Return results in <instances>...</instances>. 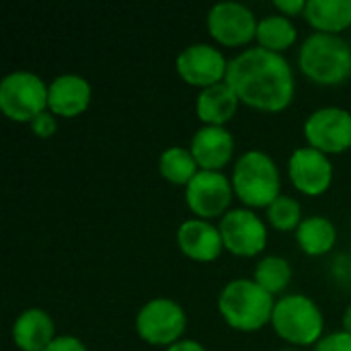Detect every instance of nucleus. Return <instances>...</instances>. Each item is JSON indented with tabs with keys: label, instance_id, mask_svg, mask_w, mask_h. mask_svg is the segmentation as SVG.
I'll return each mask as SVG.
<instances>
[{
	"label": "nucleus",
	"instance_id": "f257e3e1",
	"mask_svg": "<svg viewBox=\"0 0 351 351\" xmlns=\"http://www.w3.org/2000/svg\"><path fill=\"white\" fill-rule=\"evenodd\" d=\"M239 101L263 109L282 111L294 97V72L290 62L261 45L249 47L228 62L224 80Z\"/></svg>",
	"mask_w": 351,
	"mask_h": 351
},
{
	"label": "nucleus",
	"instance_id": "f03ea898",
	"mask_svg": "<svg viewBox=\"0 0 351 351\" xmlns=\"http://www.w3.org/2000/svg\"><path fill=\"white\" fill-rule=\"evenodd\" d=\"M300 70L319 84H341L351 76V47L337 33H311L298 51Z\"/></svg>",
	"mask_w": 351,
	"mask_h": 351
},
{
	"label": "nucleus",
	"instance_id": "7ed1b4c3",
	"mask_svg": "<svg viewBox=\"0 0 351 351\" xmlns=\"http://www.w3.org/2000/svg\"><path fill=\"white\" fill-rule=\"evenodd\" d=\"M218 308L232 329L257 331L271 321L276 302L274 294L261 288L255 280L239 278L222 288L218 296Z\"/></svg>",
	"mask_w": 351,
	"mask_h": 351
},
{
	"label": "nucleus",
	"instance_id": "20e7f679",
	"mask_svg": "<svg viewBox=\"0 0 351 351\" xmlns=\"http://www.w3.org/2000/svg\"><path fill=\"white\" fill-rule=\"evenodd\" d=\"M280 171L263 150H247L232 169V189L251 208L271 206L280 197Z\"/></svg>",
	"mask_w": 351,
	"mask_h": 351
},
{
	"label": "nucleus",
	"instance_id": "39448f33",
	"mask_svg": "<svg viewBox=\"0 0 351 351\" xmlns=\"http://www.w3.org/2000/svg\"><path fill=\"white\" fill-rule=\"evenodd\" d=\"M271 325L282 339L294 346H317L323 339L321 333L325 321L313 298L304 294H288L276 302Z\"/></svg>",
	"mask_w": 351,
	"mask_h": 351
},
{
	"label": "nucleus",
	"instance_id": "423d86ee",
	"mask_svg": "<svg viewBox=\"0 0 351 351\" xmlns=\"http://www.w3.org/2000/svg\"><path fill=\"white\" fill-rule=\"evenodd\" d=\"M49 86L29 70H14L0 80V109L12 121H33L47 111Z\"/></svg>",
	"mask_w": 351,
	"mask_h": 351
},
{
	"label": "nucleus",
	"instance_id": "0eeeda50",
	"mask_svg": "<svg viewBox=\"0 0 351 351\" xmlns=\"http://www.w3.org/2000/svg\"><path fill=\"white\" fill-rule=\"evenodd\" d=\"M185 325H187V317L183 306L171 298L148 300L136 317L138 335L152 346L169 348L177 343L185 331Z\"/></svg>",
	"mask_w": 351,
	"mask_h": 351
},
{
	"label": "nucleus",
	"instance_id": "6e6552de",
	"mask_svg": "<svg viewBox=\"0 0 351 351\" xmlns=\"http://www.w3.org/2000/svg\"><path fill=\"white\" fill-rule=\"evenodd\" d=\"M304 136L308 146L337 154L351 148V113L341 107H321L304 121Z\"/></svg>",
	"mask_w": 351,
	"mask_h": 351
},
{
	"label": "nucleus",
	"instance_id": "1a4fd4ad",
	"mask_svg": "<svg viewBox=\"0 0 351 351\" xmlns=\"http://www.w3.org/2000/svg\"><path fill=\"white\" fill-rule=\"evenodd\" d=\"M232 191V181L222 171L199 169L185 187V199L202 220H210L228 212Z\"/></svg>",
	"mask_w": 351,
	"mask_h": 351
},
{
	"label": "nucleus",
	"instance_id": "9d476101",
	"mask_svg": "<svg viewBox=\"0 0 351 351\" xmlns=\"http://www.w3.org/2000/svg\"><path fill=\"white\" fill-rule=\"evenodd\" d=\"M220 234L224 247L241 257H253L265 249L267 228L263 220L247 208H232L220 220Z\"/></svg>",
	"mask_w": 351,
	"mask_h": 351
},
{
	"label": "nucleus",
	"instance_id": "9b49d317",
	"mask_svg": "<svg viewBox=\"0 0 351 351\" xmlns=\"http://www.w3.org/2000/svg\"><path fill=\"white\" fill-rule=\"evenodd\" d=\"M259 21L253 10L234 0L218 2L208 12V31L210 35L224 45H243L257 35Z\"/></svg>",
	"mask_w": 351,
	"mask_h": 351
},
{
	"label": "nucleus",
	"instance_id": "f8f14e48",
	"mask_svg": "<svg viewBox=\"0 0 351 351\" xmlns=\"http://www.w3.org/2000/svg\"><path fill=\"white\" fill-rule=\"evenodd\" d=\"M177 72L179 76L191 86H214L226 80L228 60L220 49L208 43H193L187 45L177 56Z\"/></svg>",
	"mask_w": 351,
	"mask_h": 351
},
{
	"label": "nucleus",
	"instance_id": "ddd939ff",
	"mask_svg": "<svg viewBox=\"0 0 351 351\" xmlns=\"http://www.w3.org/2000/svg\"><path fill=\"white\" fill-rule=\"evenodd\" d=\"M288 173L294 187L306 195H321L333 179V165L325 152L304 146L296 148L288 160Z\"/></svg>",
	"mask_w": 351,
	"mask_h": 351
},
{
	"label": "nucleus",
	"instance_id": "4468645a",
	"mask_svg": "<svg viewBox=\"0 0 351 351\" xmlns=\"http://www.w3.org/2000/svg\"><path fill=\"white\" fill-rule=\"evenodd\" d=\"M189 150L204 171H220L232 158L234 138L224 125H204L193 134Z\"/></svg>",
	"mask_w": 351,
	"mask_h": 351
},
{
	"label": "nucleus",
	"instance_id": "2eb2a0df",
	"mask_svg": "<svg viewBox=\"0 0 351 351\" xmlns=\"http://www.w3.org/2000/svg\"><path fill=\"white\" fill-rule=\"evenodd\" d=\"M90 84L80 74H60L49 82L47 109L53 115L76 117L90 103Z\"/></svg>",
	"mask_w": 351,
	"mask_h": 351
},
{
	"label": "nucleus",
	"instance_id": "dca6fc26",
	"mask_svg": "<svg viewBox=\"0 0 351 351\" xmlns=\"http://www.w3.org/2000/svg\"><path fill=\"white\" fill-rule=\"evenodd\" d=\"M177 243L187 257L197 261H214L224 249L220 228L202 218L185 220L177 230Z\"/></svg>",
	"mask_w": 351,
	"mask_h": 351
},
{
	"label": "nucleus",
	"instance_id": "f3484780",
	"mask_svg": "<svg viewBox=\"0 0 351 351\" xmlns=\"http://www.w3.org/2000/svg\"><path fill=\"white\" fill-rule=\"evenodd\" d=\"M53 321L41 308L23 311L12 325V341L23 351H43L56 339Z\"/></svg>",
	"mask_w": 351,
	"mask_h": 351
},
{
	"label": "nucleus",
	"instance_id": "a211bd4d",
	"mask_svg": "<svg viewBox=\"0 0 351 351\" xmlns=\"http://www.w3.org/2000/svg\"><path fill=\"white\" fill-rule=\"evenodd\" d=\"M237 107H239V97L226 82L202 88L195 103L197 117L206 125H224L228 119H232Z\"/></svg>",
	"mask_w": 351,
	"mask_h": 351
},
{
	"label": "nucleus",
	"instance_id": "6ab92c4d",
	"mask_svg": "<svg viewBox=\"0 0 351 351\" xmlns=\"http://www.w3.org/2000/svg\"><path fill=\"white\" fill-rule=\"evenodd\" d=\"M304 19L323 33H337L351 25V0H306Z\"/></svg>",
	"mask_w": 351,
	"mask_h": 351
},
{
	"label": "nucleus",
	"instance_id": "aec40b11",
	"mask_svg": "<svg viewBox=\"0 0 351 351\" xmlns=\"http://www.w3.org/2000/svg\"><path fill=\"white\" fill-rule=\"evenodd\" d=\"M296 239H298V245L302 247L304 253L323 255L335 245L337 230H335V226H333V222L329 218H325V216H308L296 228Z\"/></svg>",
	"mask_w": 351,
	"mask_h": 351
},
{
	"label": "nucleus",
	"instance_id": "412c9836",
	"mask_svg": "<svg viewBox=\"0 0 351 351\" xmlns=\"http://www.w3.org/2000/svg\"><path fill=\"white\" fill-rule=\"evenodd\" d=\"M296 25L292 23L290 16L286 14H267L259 21L257 25V41L261 47L271 49V51H282L288 49L296 41Z\"/></svg>",
	"mask_w": 351,
	"mask_h": 351
},
{
	"label": "nucleus",
	"instance_id": "4be33fe9",
	"mask_svg": "<svg viewBox=\"0 0 351 351\" xmlns=\"http://www.w3.org/2000/svg\"><path fill=\"white\" fill-rule=\"evenodd\" d=\"M197 162L191 154V150L179 148V146H171L167 148L160 158H158V171L160 175L171 181L173 185H185L197 175Z\"/></svg>",
	"mask_w": 351,
	"mask_h": 351
},
{
	"label": "nucleus",
	"instance_id": "5701e85b",
	"mask_svg": "<svg viewBox=\"0 0 351 351\" xmlns=\"http://www.w3.org/2000/svg\"><path fill=\"white\" fill-rule=\"evenodd\" d=\"M290 280H292V267L280 255H267L255 267V282L261 288H265L269 294L282 292L290 284Z\"/></svg>",
	"mask_w": 351,
	"mask_h": 351
},
{
	"label": "nucleus",
	"instance_id": "b1692460",
	"mask_svg": "<svg viewBox=\"0 0 351 351\" xmlns=\"http://www.w3.org/2000/svg\"><path fill=\"white\" fill-rule=\"evenodd\" d=\"M267 218L278 230H294L302 222L300 204L290 195H280L271 206H267Z\"/></svg>",
	"mask_w": 351,
	"mask_h": 351
},
{
	"label": "nucleus",
	"instance_id": "393cba45",
	"mask_svg": "<svg viewBox=\"0 0 351 351\" xmlns=\"http://www.w3.org/2000/svg\"><path fill=\"white\" fill-rule=\"evenodd\" d=\"M315 351H351V335L348 331L329 333L315 346Z\"/></svg>",
	"mask_w": 351,
	"mask_h": 351
},
{
	"label": "nucleus",
	"instance_id": "a878e982",
	"mask_svg": "<svg viewBox=\"0 0 351 351\" xmlns=\"http://www.w3.org/2000/svg\"><path fill=\"white\" fill-rule=\"evenodd\" d=\"M29 125H31V132H33L35 136H39V138H49V136H53L56 130H58L56 115H53L49 109L43 111V113H39Z\"/></svg>",
	"mask_w": 351,
	"mask_h": 351
},
{
	"label": "nucleus",
	"instance_id": "bb28decb",
	"mask_svg": "<svg viewBox=\"0 0 351 351\" xmlns=\"http://www.w3.org/2000/svg\"><path fill=\"white\" fill-rule=\"evenodd\" d=\"M43 351H86V348L74 335H60V337H56Z\"/></svg>",
	"mask_w": 351,
	"mask_h": 351
},
{
	"label": "nucleus",
	"instance_id": "cd10ccee",
	"mask_svg": "<svg viewBox=\"0 0 351 351\" xmlns=\"http://www.w3.org/2000/svg\"><path fill=\"white\" fill-rule=\"evenodd\" d=\"M274 6L286 14V16H294V14H304L306 8V0H274Z\"/></svg>",
	"mask_w": 351,
	"mask_h": 351
},
{
	"label": "nucleus",
	"instance_id": "c85d7f7f",
	"mask_svg": "<svg viewBox=\"0 0 351 351\" xmlns=\"http://www.w3.org/2000/svg\"><path fill=\"white\" fill-rule=\"evenodd\" d=\"M167 351H206V350H204V346H202V343H197V341H191V339H179L177 343L169 346Z\"/></svg>",
	"mask_w": 351,
	"mask_h": 351
},
{
	"label": "nucleus",
	"instance_id": "c756f323",
	"mask_svg": "<svg viewBox=\"0 0 351 351\" xmlns=\"http://www.w3.org/2000/svg\"><path fill=\"white\" fill-rule=\"evenodd\" d=\"M343 331H348L351 335V304L346 308V313H343Z\"/></svg>",
	"mask_w": 351,
	"mask_h": 351
},
{
	"label": "nucleus",
	"instance_id": "7c9ffc66",
	"mask_svg": "<svg viewBox=\"0 0 351 351\" xmlns=\"http://www.w3.org/2000/svg\"><path fill=\"white\" fill-rule=\"evenodd\" d=\"M280 351H302V350H296V348H286V350H280Z\"/></svg>",
	"mask_w": 351,
	"mask_h": 351
}]
</instances>
